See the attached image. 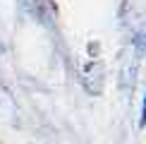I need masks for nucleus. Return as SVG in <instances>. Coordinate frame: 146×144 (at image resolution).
Masks as SVG:
<instances>
[{
	"instance_id": "nucleus-2",
	"label": "nucleus",
	"mask_w": 146,
	"mask_h": 144,
	"mask_svg": "<svg viewBox=\"0 0 146 144\" xmlns=\"http://www.w3.org/2000/svg\"><path fill=\"white\" fill-rule=\"evenodd\" d=\"M144 43H146V39H144Z\"/></svg>"
},
{
	"instance_id": "nucleus-1",
	"label": "nucleus",
	"mask_w": 146,
	"mask_h": 144,
	"mask_svg": "<svg viewBox=\"0 0 146 144\" xmlns=\"http://www.w3.org/2000/svg\"><path fill=\"white\" fill-rule=\"evenodd\" d=\"M139 125L146 127V94H144V103H141V120H139Z\"/></svg>"
}]
</instances>
